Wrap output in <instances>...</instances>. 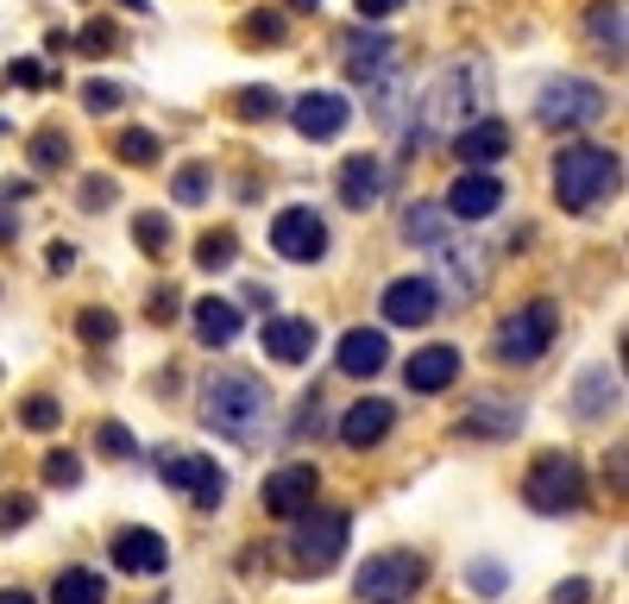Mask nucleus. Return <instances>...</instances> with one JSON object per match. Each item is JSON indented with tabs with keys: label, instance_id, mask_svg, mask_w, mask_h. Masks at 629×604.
Returning a JSON list of instances; mask_svg holds the SVG:
<instances>
[{
	"label": "nucleus",
	"instance_id": "nucleus-1",
	"mask_svg": "<svg viewBox=\"0 0 629 604\" xmlns=\"http://www.w3.org/2000/svg\"><path fill=\"white\" fill-rule=\"evenodd\" d=\"M265 416H271V390L258 385L252 371H215L202 385V422L227 441H252L265 429Z\"/></svg>",
	"mask_w": 629,
	"mask_h": 604
},
{
	"label": "nucleus",
	"instance_id": "nucleus-2",
	"mask_svg": "<svg viewBox=\"0 0 629 604\" xmlns=\"http://www.w3.org/2000/svg\"><path fill=\"white\" fill-rule=\"evenodd\" d=\"M617 152H598V145H567V152L554 157V195H560V208L573 215H591L610 190H617Z\"/></svg>",
	"mask_w": 629,
	"mask_h": 604
},
{
	"label": "nucleus",
	"instance_id": "nucleus-3",
	"mask_svg": "<svg viewBox=\"0 0 629 604\" xmlns=\"http://www.w3.org/2000/svg\"><path fill=\"white\" fill-rule=\"evenodd\" d=\"M422 580H429V561H422V554H403V547H391V554H372V561L359 566L353 598H359V604H410Z\"/></svg>",
	"mask_w": 629,
	"mask_h": 604
},
{
	"label": "nucleus",
	"instance_id": "nucleus-4",
	"mask_svg": "<svg viewBox=\"0 0 629 604\" xmlns=\"http://www.w3.org/2000/svg\"><path fill=\"white\" fill-rule=\"evenodd\" d=\"M523 498H529V510H542V516H567V510L586 504V472H579L573 453H542L529 467V479H523Z\"/></svg>",
	"mask_w": 629,
	"mask_h": 604
},
{
	"label": "nucleus",
	"instance_id": "nucleus-5",
	"mask_svg": "<svg viewBox=\"0 0 629 604\" xmlns=\"http://www.w3.org/2000/svg\"><path fill=\"white\" fill-rule=\"evenodd\" d=\"M554 328H560V309H554V303H529V309H516L511 321L492 334L497 366H535V359L554 347Z\"/></svg>",
	"mask_w": 629,
	"mask_h": 604
},
{
	"label": "nucleus",
	"instance_id": "nucleus-6",
	"mask_svg": "<svg viewBox=\"0 0 629 604\" xmlns=\"http://www.w3.org/2000/svg\"><path fill=\"white\" fill-rule=\"evenodd\" d=\"M347 510H302V523L290 535V554H296V573H328L340 566L347 554Z\"/></svg>",
	"mask_w": 629,
	"mask_h": 604
},
{
	"label": "nucleus",
	"instance_id": "nucleus-7",
	"mask_svg": "<svg viewBox=\"0 0 629 604\" xmlns=\"http://www.w3.org/2000/svg\"><path fill=\"white\" fill-rule=\"evenodd\" d=\"M605 108H610L605 89L586 82V76H554L548 89L535 95V120L554 126V133H560V126H591V120H605Z\"/></svg>",
	"mask_w": 629,
	"mask_h": 604
},
{
	"label": "nucleus",
	"instance_id": "nucleus-8",
	"mask_svg": "<svg viewBox=\"0 0 629 604\" xmlns=\"http://www.w3.org/2000/svg\"><path fill=\"white\" fill-rule=\"evenodd\" d=\"M271 246L277 258H290V265H314V258L328 253V221L314 215V208H283L271 221Z\"/></svg>",
	"mask_w": 629,
	"mask_h": 604
},
{
	"label": "nucleus",
	"instance_id": "nucleus-9",
	"mask_svg": "<svg viewBox=\"0 0 629 604\" xmlns=\"http://www.w3.org/2000/svg\"><path fill=\"white\" fill-rule=\"evenodd\" d=\"M157 479L177 491H196L202 510H215L227 498V479H220L215 460H202V453H157Z\"/></svg>",
	"mask_w": 629,
	"mask_h": 604
},
{
	"label": "nucleus",
	"instance_id": "nucleus-10",
	"mask_svg": "<svg viewBox=\"0 0 629 604\" xmlns=\"http://www.w3.org/2000/svg\"><path fill=\"white\" fill-rule=\"evenodd\" d=\"M497 208H504V183H497L492 171L453 176V190H447V221H492Z\"/></svg>",
	"mask_w": 629,
	"mask_h": 604
},
{
	"label": "nucleus",
	"instance_id": "nucleus-11",
	"mask_svg": "<svg viewBox=\"0 0 629 604\" xmlns=\"http://www.w3.org/2000/svg\"><path fill=\"white\" fill-rule=\"evenodd\" d=\"M114 566L133 573V580H152V573L171 566V542H164L157 529H120L114 535Z\"/></svg>",
	"mask_w": 629,
	"mask_h": 604
},
{
	"label": "nucleus",
	"instance_id": "nucleus-12",
	"mask_svg": "<svg viewBox=\"0 0 629 604\" xmlns=\"http://www.w3.org/2000/svg\"><path fill=\"white\" fill-rule=\"evenodd\" d=\"M314 485H321V472L302 467V460H296V467H277L271 479H265V510H271V516H302V510L314 504Z\"/></svg>",
	"mask_w": 629,
	"mask_h": 604
},
{
	"label": "nucleus",
	"instance_id": "nucleus-13",
	"mask_svg": "<svg viewBox=\"0 0 629 604\" xmlns=\"http://www.w3.org/2000/svg\"><path fill=\"white\" fill-rule=\"evenodd\" d=\"M347 120H353V108H347V95H302L296 101V133L302 139H314V145H328V139H340L347 133Z\"/></svg>",
	"mask_w": 629,
	"mask_h": 604
},
{
	"label": "nucleus",
	"instance_id": "nucleus-14",
	"mask_svg": "<svg viewBox=\"0 0 629 604\" xmlns=\"http://www.w3.org/2000/svg\"><path fill=\"white\" fill-rule=\"evenodd\" d=\"M258 347L271 352L277 366H302V359L314 352V321L309 315H271L265 334H258Z\"/></svg>",
	"mask_w": 629,
	"mask_h": 604
},
{
	"label": "nucleus",
	"instance_id": "nucleus-15",
	"mask_svg": "<svg viewBox=\"0 0 629 604\" xmlns=\"http://www.w3.org/2000/svg\"><path fill=\"white\" fill-rule=\"evenodd\" d=\"M378 309H384L391 328H422V321H434V284L429 277H396Z\"/></svg>",
	"mask_w": 629,
	"mask_h": 604
},
{
	"label": "nucleus",
	"instance_id": "nucleus-16",
	"mask_svg": "<svg viewBox=\"0 0 629 604\" xmlns=\"http://www.w3.org/2000/svg\"><path fill=\"white\" fill-rule=\"evenodd\" d=\"M516 429H523V403H511V397H472L460 416V434H478V441H504Z\"/></svg>",
	"mask_w": 629,
	"mask_h": 604
},
{
	"label": "nucleus",
	"instance_id": "nucleus-17",
	"mask_svg": "<svg viewBox=\"0 0 629 604\" xmlns=\"http://www.w3.org/2000/svg\"><path fill=\"white\" fill-rule=\"evenodd\" d=\"M453 152H460L466 171H485V164H497V157L511 152V126L504 120H466L460 139H453Z\"/></svg>",
	"mask_w": 629,
	"mask_h": 604
},
{
	"label": "nucleus",
	"instance_id": "nucleus-18",
	"mask_svg": "<svg viewBox=\"0 0 629 604\" xmlns=\"http://www.w3.org/2000/svg\"><path fill=\"white\" fill-rule=\"evenodd\" d=\"M391 422H396L391 403H384V397H365V403H353V410L340 416V441H347V448H378V441L391 434Z\"/></svg>",
	"mask_w": 629,
	"mask_h": 604
},
{
	"label": "nucleus",
	"instance_id": "nucleus-19",
	"mask_svg": "<svg viewBox=\"0 0 629 604\" xmlns=\"http://www.w3.org/2000/svg\"><path fill=\"white\" fill-rule=\"evenodd\" d=\"M384 366H391V340L378 328H353L340 340V371H347V378H378Z\"/></svg>",
	"mask_w": 629,
	"mask_h": 604
},
{
	"label": "nucleus",
	"instance_id": "nucleus-20",
	"mask_svg": "<svg viewBox=\"0 0 629 604\" xmlns=\"http://www.w3.org/2000/svg\"><path fill=\"white\" fill-rule=\"evenodd\" d=\"M403 378H410L415 397H434V390H447L453 378H460V352L453 347H422L410 366H403Z\"/></svg>",
	"mask_w": 629,
	"mask_h": 604
},
{
	"label": "nucleus",
	"instance_id": "nucleus-21",
	"mask_svg": "<svg viewBox=\"0 0 629 604\" xmlns=\"http://www.w3.org/2000/svg\"><path fill=\"white\" fill-rule=\"evenodd\" d=\"M340 58H347V76L353 82H378L384 70H391L396 44L391 39H365V32H347V39H340Z\"/></svg>",
	"mask_w": 629,
	"mask_h": 604
},
{
	"label": "nucleus",
	"instance_id": "nucleus-22",
	"mask_svg": "<svg viewBox=\"0 0 629 604\" xmlns=\"http://www.w3.org/2000/svg\"><path fill=\"white\" fill-rule=\"evenodd\" d=\"M378 190H384V164H378V157H347V164H340V202H347L353 215L372 208Z\"/></svg>",
	"mask_w": 629,
	"mask_h": 604
},
{
	"label": "nucleus",
	"instance_id": "nucleus-23",
	"mask_svg": "<svg viewBox=\"0 0 629 604\" xmlns=\"http://www.w3.org/2000/svg\"><path fill=\"white\" fill-rule=\"evenodd\" d=\"M239 328H246V321H239L234 303H220V296H202L196 303V340L202 347H234Z\"/></svg>",
	"mask_w": 629,
	"mask_h": 604
},
{
	"label": "nucleus",
	"instance_id": "nucleus-24",
	"mask_svg": "<svg viewBox=\"0 0 629 604\" xmlns=\"http://www.w3.org/2000/svg\"><path fill=\"white\" fill-rule=\"evenodd\" d=\"M51 604H107V580L95 566H63L51 585Z\"/></svg>",
	"mask_w": 629,
	"mask_h": 604
},
{
	"label": "nucleus",
	"instance_id": "nucleus-25",
	"mask_svg": "<svg viewBox=\"0 0 629 604\" xmlns=\"http://www.w3.org/2000/svg\"><path fill=\"white\" fill-rule=\"evenodd\" d=\"M403 234H410L415 246H441V234H447V208H410Z\"/></svg>",
	"mask_w": 629,
	"mask_h": 604
},
{
	"label": "nucleus",
	"instance_id": "nucleus-26",
	"mask_svg": "<svg viewBox=\"0 0 629 604\" xmlns=\"http://www.w3.org/2000/svg\"><path fill=\"white\" fill-rule=\"evenodd\" d=\"M591 32H598V44H605L610 58L623 63V7H598V13H591Z\"/></svg>",
	"mask_w": 629,
	"mask_h": 604
},
{
	"label": "nucleus",
	"instance_id": "nucleus-27",
	"mask_svg": "<svg viewBox=\"0 0 629 604\" xmlns=\"http://www.w3.org/2000/svg\"><path fill=\"white\" fill-rule=\"evenodd\" d=\"M32 164H39V171H63V164H70V139H63V133H39V139H32Z\"/></svg>",
	"mask_w": 629,
	"mask_h": 604
},
{
	"label": "nucleus",
	"instance_id": "nucleus-28",
	"mask_svg": "<svg viewBox=\"0 0 629 604\" xmlns=\"http://www.w3.org/2000/svg\"><path fill=\"white\" fill-rule=\"evenodd\" d=\"M234 253H239V246H234V234H208V239L196 246L202 272H227V265H234Z\"/></svg>",
	"mask_w": 629,
	"mask_h": 604
},
{
	"label": "nucleus",
	"instance_id": "nucleus-29",
	"mask_svg": "<svg viewBox=\"0 0 629 604\" xmlns=\"http://www.w3.org/2000/svg\"><path fill=\"white\" fill-rule=\"evenodd\" d=\"M605 397H617V378H610V371H591L586 385H579V416H598Z\"/></svg>",
	"mask_w": 629,
	"mask_h": 604
},
{
	"label": "nucleus",
	"instance_id": "nucleus-30",
	"mask_svg": "<svg viewBox=\"0 0 629 604\" xmlns=\"http://www.w3.org/2000/svg\"><path fill=\"white\" fill-rule=\"evenodd\" d=\"M234 108H239L246 120H271L277 108H283V101H277V89H239V95H234Z\"/></svg>",
	"mask_w": 629,
	"mask_h": 604
},
{
	"label": "nucleus",
	"instance_id": "nucleus-31",
	"mask_svg": "<svg viewBox=\"0 0 629 604\" xmlns=\"http://www.w3.org/2000/svg\"><path fill=\"white\" fill-rule=\"evenodd\" d=\"M20 422H25V429H58V422H63V410H58V403H51V397H25V410H20Z\"/></svg>",
	"mask_w": 629,
	"mask_h": 604
},
{
	"label": "nucleus",
	"instance_id": "nucleus-32",
	"mask_svg": "<svg viewBox=\"0 0 629 604\" xmlns=\"http://www.w3.org/2000/svg\"><path fill=\"white\" fill-rule=\"evenodd\" d=\"M120 157H126V164H157V139L152 133H120Z\"/></svg>",
	"mask_w": 629,
	"mask_h": 604
},
{
	"label": "nucleus",
	"instance_id": "nucleus-33",
	"mask_svg": "<svg viewBox=\"0 0 629 604\" xmlns=\"http://www.w3.org/2000/svg\"><path fill=\"white\" fill-rule=\"evenodd\" d=\"M32 523V498L25 491H13V498H0V535H13V529Z\"/></svg>",
	"mask_w": 629,
	"mask_h": 604
},
{
	"label": "nucleus",
	"instance_id": "nucleus-34",
	"mask_svg": "<svg viewBox=\"0 0 629 604\" xmlns=\"http://www.w3.org/2000/svg\"><path fill=\"white\" fill-rule=\"evenodd\" d=\"M133 234H138V246H145V253H164V246H171V221H157V215H138V227H133Z\"/></svg>",
	"mask_w": 629,
	"mask_h": 604
},
{
	"label": "nucleus",
	"instance_id": "nucleus-35",
	"mask_svg": "<svg viewBox=\"0 0 629 604\" xmlns=\"http://www.w3.org/2000/svg\"><path fill=\"white\" fill-rule=\"evenodd\" d=\"M76 479H82L76 453H51V460H44V485H76Z\"/></svg>",
	"mask_w": 629,
	"mask_h": 604
},
{
	"label": "nucleus",
	"instance_id": "nucleus-36",
	"mask_svg": "<svg viewBox=\"0 0 629 604\" xmlns=\"http://www.w3.org/2000/svg\"><path fill=\"white\" fill-rule=\"evenodd\" d=\"M76 334H82V340H95V347H101V340H114V315H107V309H82Z\"/></svg>",
	"mask_w": 629,
	"mask_h": 604
},
{
	"label": "nucleus",
	"instance_id": "nucleus-37",
	"mask_svg": "<svg viewBox=\"0 0 629 604\" xmlns=\"http://www.w3.org/2000/svg\"><path fill=\"white\" fill-rule=\"evenodd\" d=\"M82 101H89L95 114H114V108H120V101H126V95H120L114 82H89V89H82Z\"/></svg>",
	"mask_w": 629,
	"mask_h": 604
},
{
	"label": "nucleus",
	"instance_id": "nucleus-38",
	"mask_svg": "<svg viewBox=\"0 0 629 604\" xmlns=\"http://www.w3.org/2000/svg\"><path fill=\"white\" fill-rule=\"evenodd\" d=\"M95 441H101V453H114V460H126V453H133V434L120 429V422H101Z\"/></svg>",
	"mask_w": 629,
	"mask_h": 604
},
{
	"label": "nucleus",
	"instance_id": "nucleus-39",
	"mask_svg": "<svg viewBox=\"0 0 629 604\" xmlns=\"http://www.w3.org/2000/svg\"><path fill=\"white\" fill-rule=\"evenodd\" d=\"M202 195H208V171H202V164H189V171L177 176V202H202Z\"/></svg>",
	"mask_w": 629,
	"mask_h": 604
},
{
	"label": "nucleus",
	"instance_id": "nucleus-40",
	"mask_svg": "<svg viewBox=\"0 0 629 604\" xmlns=\"http://www.w3.org/2000/svg\"><path fill=\"white\" fill-rule=\"evenodd\" d=\"M466 580L478 585V592H504V566H492V561H478V566H472V573H466Z\"/></svg>",
	"mask_w": 629,
	"mask_h": 604
},
{
	"label": "nucleus",
	"instance_id": "nucleus-41",
	"mask_svg": "<svg viewBox=\"0 0 629 604\" xmlns=\"http://www.w3.org/2000/svg\"><path fill=\"white\" fill-rule=\"evenodd\" d=\"M391 13H403V0H359V20H391Z\"/></svg>",
	"mask_w": 629,
	"mask_h": 604
},
{
	"label": "nucleus",
	"instance_id": "nucleus-42",
	"mask_svg": "<svg viewBox=\"0 0 629 604\" xmlns=\"http://www.w3.org/2000/svg\"><path fill=\"white\" fill-rule=\"evenodd\" d=\"M591 598V585L586 580H567V585H554V604H586Z\"/></svg>",
	"mask_w": 629,
	"mask_h": 604
},
{
	"label": "nucleus",
	"instance_id": "nucleus-43",
	"mask_svg": "<svg viewBox=\"0 0 629 604\" xmlns=\"http://www.w3.org/2000/svg\"><path fill=\"white\" fill-rule=\"evenodd\" d=\"M246 39H283V20H277V13H265V20L246 25Z\"/></svg>",
	"mask_w": 629,
	"mask_h": 604
},
{
	"label": "nucleus",
	"instance_id": "nucleus-44",
	"mask_svg": "<svg viewBox=\"0 0 629 604\" xmlns=\"http://www.w3.org/2000/svg\"><path fill=\"white\" fill-rule=\"evenodd\" d=\"M7 82H25V89H39V82H44V70H39L32 58H25V63H13V70H7Z\"/></svg>",
	"mask_w": 629,
	"mask_h": 604
},
{
	"label": "nucleus",
	"instance_id": "nucleus-45",
	"mask_svg": "<svg viewBox=\"0 0 629 604\" xmlns=\"http://www.w3.org/2000/svg\"><path fill=\"white\" fill-rule=\"evenodd\" d=\"M70 265H76V246H63L58 239V246H51V272H70Z\"/></svg>",
	"mask_w": 629,
	"mask_h": 604
},
{
	"label": "nucleus",
	"instance_id": "nucleus-46",
	"mask_svg": "<svg viewBox=\"0 0 629 604\" xmlns=\"http://www.w3.org/2000/svg\"><path fill=\"white\" fill-rule=\"evenodd\" d=\"M171 309H177V290H157L152 296V315H157V321H171Z\"/></svg>",
	"mask_w": 629,
	"mask_h": 604
},
{
	"label": "nucleus",
	"instance_id": "nucleus-47",
	"mask_svg": "<svg viewBox=\"0 0 629 604\" xmlns=\"http://www.w3.org/2000/svg\"><path fill=\"white\" fill-rule=\"evenodd\" d=\"M0 604H32V592H0Z\"/></svg>",
	"mask_w": 629,
	"mask_h": 604
},
{
	"label": "nucleus",
	"instance_id": "nucleus-48",
	"mask_svg": "<svg viewBox=\"0 0 629 604\" xmlns=\"http://www.w3.org/2000/svg\"><path fill=\"white\" fill-rule=\"evenodd\" d=\"M290 7H302V13H321V0H290Z\"/></svg>",
	"mask_w": 629,
	"mask_h": 604
}]
</instances>
